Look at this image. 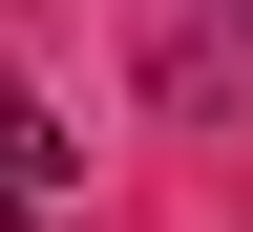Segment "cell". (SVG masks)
<instances>
[{
  "label": "cell",
  "instance_id": "cell-1",
  "mask_svg": "<svg viewBox=\"0 0 253 232\" xmlns=\"http://www.w3.org/2000/svg\"><path fill=\"white\" fill-rule=\"evenodd\" d=\"M84 190V148H63V106L42 85H0V211H63Z\"/></svg>",
  "mask_w": 253,
  "mask_h": 232
},
{
  "label": "cell",
  "instance_id": "cell-2",
  "mask_svg": "<svg viewBox=\"0 0 253 232\" xmlns=\"http://www.w3.org/2000/svg\"><path fill=\"white\" fill-rule=\"evenodd\" d=\"M0 232H42V211H0Z\"/></svg>",
  "mask_w": 253,
  "mask_h": 232
}]
</instances>
